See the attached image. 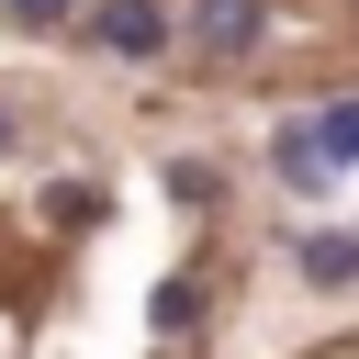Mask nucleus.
Segmentation results:
<instances>
[{
  "mask_svg": "<svg viewBox=\"0 0 359 359\" xmlns=\"http://www.w3.org/2000/svg\"><path fill=\"white\" fill-rule=\"evenodd\" d=\"M269 34V0H191V45L202 56H247Z\"/></svg>",
  "mask_w": 359,
  "mask_h": 359,
  "instance_id": "nucleus-1",
  "label": "nucleus"
},
{
  "mask_svg": "<svg viewBox=\"0 0 359 359\" xmlns=\"http://www.w3.org/2000/svg\"><path fill=\"white\" fill-rule=\"evenodd\" d=\"M90 34H101L112 56H157V45H168V0H101Z\"/></svg>",
  "mask_w": 359,
  "mask_h": 359,
  "instance_id": "nucleus-2",
  "label": "nucleus"
},
{
  "mask_svg": "<svg viewBox=\"0 0 359 359\" xmlns=\"http://www.w3.org/2000/svg\"><path fill=\"white\" fill-rule=\"evenodd\" d=\"M303 269H314V280H359V236H314Z\"/></svg>",
  "mask_w": 359,
  "mask_h": 359,
  "instance_id": "nucleus-3",
  "label": "nucleus"
},
{
  "mask_svg": "<svg viewBox=\"0 0 359 359\" xmlns=\"http://www.w3.org/2000/svg\"><path fill=\"white\" fill-rule=\"evenodd\" d=\"M0 11H11V22H56L67 0H0Z\"/></svg>",
  "mask_w": 359,
  "mask_h": 359,
  "instance_id": "nucleus-4",
  "label": "nucleus"
},
{
  "mask_svg": "<svg viewBox=\"0 0 359 359\" xmlns=\"http://www.w3.org/2000/svg\"><path fill=\"white\" fill-rule=\"evenodd\" d=\"M0 135H11V123H0Z\"/></svg>",
  "mask_w": 359,
  "mask_h": 359,
  "instance_id": "nucleus-5",
  "label": "nucleus"
}]
</instances>
